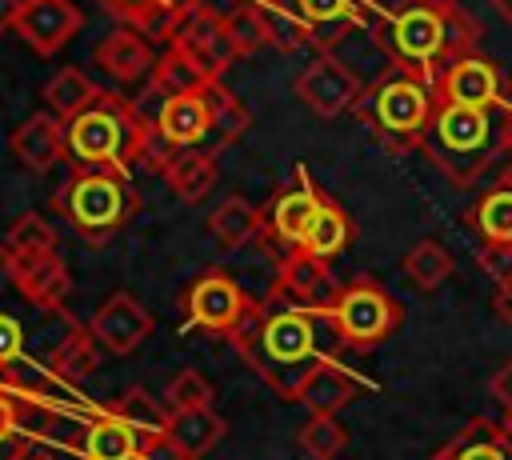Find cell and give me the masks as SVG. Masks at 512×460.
<instances>
[{"instance_id":"50","label":"cell","mask_w":512,"mask_h":460,"mask_svg":"<svg viewBox=\"0 0 512 460\" xmlns=\"http://www.w3.org/2000/svg\"><path fill=\"white\" fill-rule=\"evenodd\" d=\"M492 8H496V16H500L504 24H512V0H492Z\"/></svg>"},{"instance_id":"49","label":"cell","mask_w":512,"mask_h":460,"mask_svg":"<svg viewBox=\"0 0 512 460\" xmlns=\"http://www.w3.org/2000/svg\"><path fill=\"white\" fill-rule=\"evenodd\" d=\"M500 152H512V112H508L504 124H500Z\"/></svg>"},{"instance_id":"41","label":"cell","mask_w":512,"mask_h":460,"mask_svg":"<svg viewBox=\"0 0 512 460\" xmlns=\"http://www.w3.org/2000/svg\"><path fill=\"white\" fill-rule=\"evenodd\" d=\"M168 104H172V92H168L156 76H148V80L140 84V92L128 100V112H132V120H136L144 132H160V120H164Z\"/></svg>"},{"instance_id":"35","label":"cell","mask_w":512,"mask_h":460,"mask_svg":"<svg viewBox=\"0 0 512 460\" xmlns=\"http://www.w3.org/2000/svg\"><path fill=\"white\" fill-rule=\"evenodd\" d=\"M292 4H296V12L304 16L308 28L332 24V20H352L360 28V24H372V16H376L372 0H292Z\"/></svg>"},{"instance_id":"38","label":"cell","mask_w":512,"mask_h":460,"mask_svg":"<svg viewBox=\"0 0 512 460\" xmlns=\"http://www.w3.org/2000/svg\"><path fill=\"white\" fill-rule=\"evenodd\" d=\"M220 32H224V20L208 16L200 4H184V8L176 12L172 44H180V48H204V44H212Z\"/></svg>"},{"instance_id":"29","label":"cell","mask_w":512,"mask_h":460,"mask_svg":"<svg viewBox=\"0 0 512 460\" xmlns=\"http://www.w3.org/2000/svg\"><path fill=\"white\" fill-rule=\"evenodd\" d=\"M404 276H408L420 292L440 288V284L452 276V256H448V248H444L440 240H432V236L416 240V244L408 248V256H404Z\"/></svg>"},{"instance_id":"21","label":"cell","mask_w":512,"mask_h":460,"mask_svg":"<svg viewBox=\"0 0 512 460\" xmlns=\"http://www.w3.org/2000/svg\"><path fill=\"white\" fill-rule=\"evenodd\" d=\"M104 416L120 420V424L140 440V448L160 444V440H164V428H168V408H160L144 388H128L124 396H116V400L104 408ZM140 456H144V452H140Z\"/></svg>"},{"instance_id":"8","label":"cell","mask_w":512,"mask_h":460,"mask_svg":"<svg viewBox=\"0 0 512 460\" xmlns=\"http://www.w3.org/2000/svg\"><path fill=\"white\" fill-rule=\"evenodd\" d=\"M252 296L240 288V280L228 272V268H208L196 276V284L188 288V300H184V312L196 328H208V332H224L232 336V328L244 320Z\"/></svg>"},{"instance_id":"31","label":"cell","mask_w":512,"mask_h":460,"mask_svg":"<svg viewBox=\"0 0 512 460\" xmlns=\"http://www.w3.org/2000/svg\"><path fill=\"white\" fill-rule=\"evenodd\" d=\"M152 76H156L172 96H196V92H204V84H212V80L196 68L192 52H188V48H180V44H172V48H164V52H160V60H156Z\"/></svg>"},{"instance_id":"15","label":"cell","mask_w":512,"mask_h":460,"mask_svg":"<svg viewBox=\"0 0 512 460\" xmlns=\"http://www.w3.org/2000/svg\"><path fill=\"white\" fill-rule=\"evenodd\" d=\"M16 32L32 44V52L52 56L80 32V12L72 0H24L16 16Z\"/></svg>"},{"instance_id":"24","label":"cell","mask_w":512,"mask_h":460,"mask_svg":"<svg viewBox=\"0 0 512 460\" xmlns=\"http://www.w3.org/2000/svg\"><path fill=\"white\" fill-rule=\"evenodd\" d=\"M348 240H352V220H348V212H344L340 204L324 200L320 212H316V220L308 224V232H304V240H300V252H308V256H316V260H332L336 252L348 248Z\"/></svg>"},{"instance_id":"4","label":"cell","mask_w":512,"mask_h":460,"mask_svg":"<svg viewBox=\"0 0 512 460\" xmlns=\"http://www.w3.org/2000/svg\"><path fill=\"white\" fill-rule=\"evenodd\" d=\"M420 148L452 184H472L500 152V144H492V112L464 104H436L432 128L424 132Z\"/></svg>"},{"instance_id":"23","label":"cell","mask_w":512,"mask_h":460,"mask_svg":"<svg viewBox=\"0 0 512 460\" xmlns=\"http://www.w3.org/2000/svg\"><path fill=\"white\" fill-rule=\"evenodd\" d=\"M160 132L168 144L176 148H200V140L212 132V112L204 104V96H172L164 120H160Z\"/></svg>"},{"instance_id":"53","label":"cell","mask_w":512,"mask_h":460,"mask_svg":"<svg viewBox=\"0 0 512 460\" xmlns=\"http://www.w3.org/2000/svg\"><path fill=\"white\" fill-rule=\"evenodd\" d=\"M504 424H508V428H512V412H504Z\"/></svg>"},{"instance_id":"16","label":"cell","mask_w":512,"mask_h":460,"mask_svg":"<svg viewBox=\"0 0 512 460\" xmlns=\"http://www.w3.org/2000/svg\"><path fill=\"white\" fill-rule=\"evenodd\" d=\"M428 460H512V428L492 416H472Z\"/></svg>"},{"instance_id":"28","label":"cell","mask_w":512,"mask_h":460,"mask_svg":"<svg viewBox=\"0 0 512 460\" xmlns=\"http://www.w3.org/2000/svg\"><path fill=\"white\" fill-rule=\"evenodd\" d=\"M140 440L112 416H96L84 432V456L88 460H140Z\"/></svg>"},{"instance_id":"45","label":"cell","mask_w":512,"mask_h":460,"mask_svg":"<svg viewBox=\"0 0 512 460\" xmlns=\"http://www.w3.org/2000/svg\"><path fill=\"white\" fill-rule=\"evenodd\" d=\"M20 432V396L0 388V440Z\"/></svg>"},{"instance_id":"1","label":"cell","mask_w":512,"mask_h":460,"mask_svg":"<svg viewBox=\"0 0 512 460\" xmlns=\"http://www.w3.org/2000/svg\"><path fill=\"white\" fill-rule=\"evenodd\" d=\"M324 328H332L328 312H308L288 304L284 296L268 292L264 300H252L244 320L232 328V344L244 356L248 368H256L280 396H296L300 380L328 360V344H324Z\"/></svg>"},{"instance_id":"46","label":"cell","mask_w":512,"mask_h":460,"mask_svg":"<svg viewBox=\"0 0 512 460\" xmlns=\"http://www.w3.org/2000/svg\"><path fill=\"white\" fill-rule=\"evenodd\" d=\"M28 440L24 436H4L0 440V460H28Z\"/></svg>"},{"instance_id":"51","label":"cell","mask_w":512,"mask_h":460,"mask_svg":"<svg viewBox=\"0 0 512 460\" xmlns=\"http://www.w3.org/2000/svg\"><path fill=\"white\" fill-rule=\"evenodd\" d=\"M28 460H56V456H48V452H28Z\"/></svg>"},{"instance_id":"14","label":"cell","mask_w":512,"mask_h":460,"mask_svg":"<svg viewBox=\"0 0 512 460\" xmlns=\"http://www.w3.org/2000/svg\"><path fill=\"white\" fill-rule=\"evenodd\" d=\"M88 332H92L108 352L128 356L132 348H140V344L148 340V332H152V316L144 312V304H140L136 296H128V292H112V296L96 308Z\"/></svg>"},{"instance_id":"30","label":"cell","mask_w":512,"mask_h":460,"mask_svg":"<svg viewBox=\"0 0 512 460\" xmlns=\"http://www.w3.org/2000/svg\"><path fill=\"white\" fill-rule=\"evenodd\" d=\"M472 224L492 244H512V180H500L492 192L480 196L472 208Z\"/></svg>"},{"instance_id":"47","label":"cell","mask_w":512,"mask_h":460,"mask_svg":"<svg viewBox=\"0 0 512 460\" xmlns=\"http://www.w3.org/2000/svg\"><path fill=\"white\" fill-rule=\"evenodd\" d=\"M20 8H24V0H0V32L16 28V16H20Z\"/></svg>"},{"instance_id":"44","label":"cell","mask_w":512,"mask_h":460,"mask_svg":"<svg viewBox=\"0 0 512 460\" xmlns=\"http://www.w3.org/2000/svg\"><path fill=\"white\" fill-rule=\"evenodd\" d=\"M488 396L496 400L500 412H512V360H504V364L488 376Z\"/></svg>"},{"instance_id":"27","label":"cell","mask_w":512,"mask_h":460,"mask_svg":"<svg viewBox=\"0 0 512 460\" xmlns=\"http://www.w3.org/2000/svg\"><path fill=\"white\" fill-rule=\"evenodd\" d=\"M96 100H100V92H96V84H92L80 68H64V72H56V76L48 80V88H44V104H48V112L60 116L64 124H68L72 116H80L84 108H92Z\"/></svg>"},{"instance_id":"10","label":"cell","mask_w":512,"mask_h":460,"mask_svg":"<svg viewBox=\"0 0 512 460\" xmlns=\"http://www.w3.org/2000/svg\"><path fill=\"white\" fill-rule=\"evenodd\" d=\"M344 284L332 280L328 272V260H316L308 252H288L280 264H276V296H284L288 304L296 308H308V312H332L336 308V296H340Z\"/></svg>"},{"instance_id":"37","label":"cell","mask_w":512,"mask_h":460,"mask_svg":"<svg viewBox=\"0 0 512 460\" xmlns=\"http://www.w3.org/2000/svg\"><path fill=\"white\" fill-rule=\"evenodd\" d=\"M348 444V432L336 416H308V424L300 428V448L308 460H336Z\"/></svg>"},{"instance_id":"17","label":"cell","mask_w":512,"mask_h":460,"mask_svg":"<svg viewBox=\"0 0 512 460\" xmlns=\"http://www.w3.org/2000/svg\"><path fill=\"white\" fill-rule=\"evenodd\" d=\"M356 376L348 368H340L336 360H320L296 388V404L308 408V416H336L352 396H356Z\"/></svg>"},{"instance_id":"33","label":"cell","mask_w":512,"mask_h":460,"mask_svg":"<svg viewBox=\"0 0 512 460\" xmlns=\"http://www.w3.org/2000/svg\"><path fill=\"white\" fill-rule=\"evenodd\" d=\"M132 32H140L144 40L148 36H168L172 40V28H176V4L172 0H128V4H112Z\"/></svg>"},{"instance_id":"6","label":"cell","mask_w":512,"mask_h":460,"mask_svg":"<svg viewBox=\"0 0 512 460\" xmlns=\"http://www.w3.org/2000/svg\"><path fill=\"white\" fill-rule=\"evenodd\" d=\"M60 204H64L68 220L92 244H100L132 212V192L120 184V172H112V168H88V172L72 176V184L60 192Z\"/></svg>"},{"instance_id":"20","label":"cell","mask_w":512,"mask_h":460,"mask_svg":"<svg viewBox=\"0 0 512 460\" xmlns=\"http://www.w3.org/2000/svg\"><path fill=\"white\" fill-rule=\"evenodd\" d=\"M12 148H16V156H20L32 172H48V168L60 160V152L68 148V144H64V120L52 116V112L28 116V120L12 132Z\"/></svg>"},{"instance_id":"2","label":"cell","mask_w":512,"mask_h":460,"mask_svg":"<svg viewBox=\"0 0 512 460\" xmlns=\"http://www.w3.org/2000/svg\"><path fill=\"white\" fill-rule=\"evenodd\" d=\"M380 48L392 68L416 72L436 88V80L480 44V24L460 4H404L380 32Z\"/></svg>"},{"instance_id":"5","label":"cell","mask_w":512,"mask_h":460,"mask_svg":"<svg viewBox=\"0 0 512 460\" xmlns=\"http://www.w3.org/2000/svg\"><path fill=\"white\" fill-rule=\"evenodd\" d=\"M140 136H144V128L132 120L128 104H120L112 96H100L92 108H84L80 116H72L64 124L68 152L88 168H112V172H124L132 164Z\"/></svg>"},{"instance_id":"36","label":"cell","mask_w":512,"mask_h":460,"mask_svg":"<svg viewBox=\"0 0 512 460\" xmlns=\"http://www.w3.org/2000/svg\"><path fill=\"white\" fill-rule=\"evenodd\" d=\"M224 36L232 40L236 56H252L260 44H268V24H264V8L260 4H240L232 16H224Z\"/></svg>"},{"instance_id":"19","label":"cell","mask_w":512,"mask_h":460,"mask_svg":"<svg viewBox=\"0 0 512 460\" xmlns=\"http://www.w3.org/2000/svg\"><path fill=\"white\" fill-rule=\"evenodd\" d=\"M96 60H100V68L112 76V80H140L148 68H156V52H152V44L140 36V32H132L128 24L124 28H116V32H108L100 44H96Z\"/></svg>"},{"instance_id":"32","label":"cell","mask_w":512,"mask_h":460,"mask_svg":"<svg viewBox=\"0 0 512 460\" xmlns=\"http://www.w3.org/2000/svg\"><path fill=\"white\" fill-rule=\"evenodd\" d=\"M204 104H208V112H212V136L220 140V144H228V140H236L244 128H248V108L224 88V84H204Z\"/></svg>"},{"instance_id":"25","label":"cell","mask_w":512,"mask_h":460,"mask_svg":"<svg viewBox=\"0 0 512 460\" xmlns=\"http://www.w3.org/2000/svg\"><path fill=\"white\" fill-rule=\"evenodd\" d=\"M96 364H100V340L88 328H76L72 336H64L60 348L48 356V372L56 384H76L88 372H96Z\"/></svg>"},{"instance_id":"9","label":"cell","mask_w":512,"mask_h":460,"mask_svg":"<svg viewBox=\"0 0 512 460\" xmlns=\"http://www.w3.org/2000/svg\"><path fill=\"white\" fill-rule=\"evenodd\" d=\"M296 88H300L304 104H308L320 120H332V116L356 108L368 84H364V80H360L336 52H320V56L300 72Z\"/></svg>"},{"instance_id":"3","label":"cell","mask_w":512,"mask_h":460,"mask_svg":"<svg viewBox=\"0 0 512 460\" xmlns=\"http://www.w3.org/2000/svg\"><path fill=\"white\" fill-rule=\"evenodd\" d=\"M364 120L384 136L392 140L396 148H416L424 140V132L432 128V116H436V88L428 80H420L416 72H404V68H388L380 72L360 104Z\"/></svg>"},{"instance_id":"48","label":"cell","mask_w":512,"mask_h":460,"mask_svg":"<svg viewBox=\"0 0 512 460\" xmlns=\"http://www.w3.org/2000/svg\"><path fill=\"white\" fill-rule=\"evenodd\" d=\"M492 304H496V312H500V316L512 324V288H500V292L492 296Z\"/></svg>"},{"instance_id":"39","label":"cell","mask_w":512,"mask_h":460,"mask_svg":"<svg viewBox=\"0 0 512 460\" xmlns=\"http://www.w3.org/2000/svg\"><path fill=\"white\" fill-rule=\"evenodd\" d=\"M164 408L168 412H188V408H212V384L196 368H180L168 388H164Z\"/></svg>"},{"instance_id":"22","label":"cell","mask_w":512,"mask_h":460,"mask_svg":"<svg viewBox=\"0 0 512 460\" xmlns=\"http://www.w3.org/2000/svg\"><path fill=\"white\" fill-rule=\"evenodd\" d=\"M208 228H212V236H216L224 248L240 252V248H248L252 240L264 236V216H260L244 196H228V200H220V204L212 208Z\"/></svg>"},{"instance_id":"42","label":"cell","mask_w":512,"mask_h":460,"mask_svg":"<svg viewBox=\"0 0 512 460\" xmlns=\"http://www.w3.org/2000/svg\"><path fill=\"white\" fill-rule=\"evenodd\" d=\"M476 264H480V272L496 284V292H500V288H512V244H492V240H484L480 252H476Z\"/></svg>"},{"instance_id":"40","label":"cell","mask_w":512,"mask_h":460,"mask_svg":"<svg viewBox=\"0 0 512 460\" xmlns=\"http://www.w3.org/2000/svg\"><path fill=\"white\" fill-rule=\"evenodd\" d=\"M264 24H268V44H276V48H300V44H308V24H304V16L296 12V4L288 8V0H280V4H268L264 8Z\"/></svg>"},{"instance_id":"54","label":"cell","mask_w":512,"mask_h":460,"mask_svg":"<svg viewBox=\"0 0 512 460\" xmlns=\"http://www.w3.org/2000/svg\"><path fill=\"white\" fill-rule=\"evenodd\" d=\"M108 4H128V0H108Z\"/></svg>"},{"instance_id":"43","label":"cell","mask_w":512,"mask_h":460,"mask_svg":"<svg viewBox=\"0 0 512 460\" xmlns=\"http://www.w3.org/2000/svg\"><path fill=\"white\" fill-rule=\"evenodd\" d=\"M24 356V328L16 324V316L0 312V368L16 364Z\"/></svg>"},{"instance_id":"52","label":"cell","mask_w":512,"mask_h":460,"mask_svg":"<svg viewBox=\"0 0 512 460\" xmlns=\"http://www.w3.org/2000/svg\"><path fill=\"white\" fill-rule=\"evenodd\" d=\"M408 4H456V0H408Z\"/></svg>"},{"instance_id":"55","label":"cell","mask_w":512,"mask_h":460,"mask_svg":"<svg viewBox=\"0 0 512 460\" xmlns=\"http://www.w3.org/2000/svg\"><path fill=\"white\" fill-rule=\"evenodd\" d=\"M508 180H512V172H508Z\"/></svg>"},{"instance_id":"26","label":"cell","mask_w":512,"mask_h":460,"mask_svg":"<svg viewBox=\"0 0 512 460\" xmlns=\"http://www.w3.org/2000/svg\"><path fill=\"white\" fill-rule=\"evenodd\" d=\"M168 184L176 188V196L184 200H204L208 188L216 184V160H212V148H180L168 164Z\"/></svg>"},{"instance_id":"13","label":"cell","mask_w":512,"mask_h":460,"mask_svg":"<svg viewBox=\"0 0 512 460\" xmlns=\"http://www.w3.org/2000/svg\"><path fill=\"white\" fill-rule=\"evenodd\" d=\"M4 268L12 276V284L20 288V296L44 312H60L64 308V296L72 288L68 280V264L56 256V252H44V256H4Z\"/></svg>"},{"instance_id":"12","label":"cell","mask_w":512,"mask_h":460,"mask_svg":"<svg viewBox=\"0 0 512 460\" xmlns=\"http://www.w3.org/2000/svg\"><path fill=\"white\" fill-rule=\"evenodd\" d=\"M320 204H324V196L316 192V184L308 180V172L296 168V180H292V184L268 204V212H264V224H268L272 240L284 244L288 252H296L300 240H304V232H308V224L316 220Z\"/></svg>"},{"instance_id":"7","label":"cell","mask_w":512,"mask_h":460,"mask_svg":"<svg viewBox=\"0 0 512 460\" xmlns=\"http://www.w3.org/2000/svg\"><path fill=\"white\" fill-rule=\"evenodd\" d=\"M328 316L348 348H376L380 340H388L400 328L404 312L372 276H356L352 284L340 288L336 308Z\"/></svg>"},{"instance_id":"34","label":"cell","mask_w":512,"mask_h":460,"mask_svg":"<svg viewBox=\"0 0 512 460\" xmlns=\"http://www.w3.org/2000/svg\"><path fill=\"white\" fill-rule=\"evenodd\" d=\"M44 252H56V232L48 228V220L36 212L16 216L4 236V256H44Z\"/></svg>"},{"instance_id":"11","label":"cell","mask_w":512,"mask_h":460,"mask_svg":"<svg viewBox=\"0 0 512 460\" xmlns=\"http://www.w3.org/2000/svg\"><path fill=\"white\" fill-rule=\"evenodd\" d=\"M500 100H504V72L480 52L456 60L436 80V104H464V108L492 112V108H500Z\"/></svg>"},{"instance_id":"18","label":"cell","mask_w":512,"mask_h":460,"mask_svg":"<svg viewBox=\"0 0 512 460\" xmlns=\"http://www.w3.org/2000/svg\"><path fill=\"white\" fill-rule=\"evenodd\" d=\"M224 432H228V424L212 408H188V412H168L164 440L180 460H200L204 452H212L220 444Z\"/></svg>"}]
</instances>
